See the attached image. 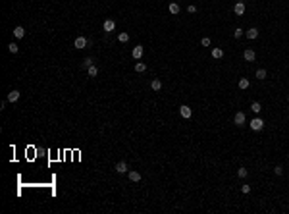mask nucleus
Returning <instances> with one entry per match:
<instances>
[{"mask_svg": "<svg viewBox=\"0 0 289 214\" xmlns=\"http://www.w3.org/2000/svg\"><path fill=\"white\" fill-rule=\"evenodd\" d=\"M170 14H179V6H177L176 2L170 4Z\"/></svg>", "mask_w": 289, "mask_h": 214, "instance_id": "22", "label": "nucleus"}, {"mask_svg": "<svg viewBox=\"0 0 289 214\" xmlns=\"http://www.w3.org/2000/svg\"><path fill=\"white\" fill-rule=\"evenodd\" d=\"M87 44H89V41L85 39V37H77V39H75V43H73V46H75V48H79V50H81V48H85Z\"/></svg>", "mask_w": 289, "mask_h": 214, "instance_id": "3", "label": "nucleus"}, {"mask_svg": "<svg viewBox=\"0 0 289 214\" xmlns=\"http://www.w3.org/2000/svg\"><path fill=\"white\" fill-rule=\"evenodd\" d=\"M8 50H10L12 54H15V52L19 50V46H18V44H15V43H10V44H8Z\"/></svg>", "mask_w": 289, "mask_h": 214, "instance_id": "23", "label": "nucleus"}, {"mask_svg": "<svg viewBox=\"0 0 289 214\" xmlns=\"http://www.w3.org/2000/svg\"><path fill=\"white\" fill-rule=\"evenodd\" d=\"M287 102H289V97H287Z\"/></svg>", "mask_w": 289, "mask_h": 214, "instance_id": "31", "label": "nucleus"}, {"mask_svg": "<svg viewBox=\"0 0 289 214\" xmlns=\"http://www.w3.org/2000/svg\"><path fill=\"white\" fill-rule=\"evenodd\" d=\"M233 12H235V15H243V14H245V2L239 0V2L233 6Z\"/></svg>", "mask_w": 289, "mask_h": 214, "instance_id": "2", "label": "nucleus"}, {"mask_svg": "<svg viewBox=\"0 0 289 214\" xmlns=\"http://www.w3.org/2000/svg\"><path fill=\"white\" fill-rule=\"evenodd\" d=\"M118 41H120V43H127V41H129V35L125 31H121L120 35H118Z\"/></svg>", "mask_w": 289, "mask_h": 214, "instance_id": "21", "label": "nucleus"}, {"mask_svg": "<svg viewBox=\"0 0 289 214\" xmlns=\"http://www.w3.org/2000/svg\"><path fill=\"white\" fill-rule=\"evenodd\" d=\"M14 35H15V39H23V37H25V29H23L21 25H18L14 29Z\"/></svg>", "mask_w": 289, "mask_h": 214, "instance_id": "11", "label": "nucleus"}, {"mask_svg": "<svg viewBox=\"0 0 289 214\" xmlns=\"http://www.w3.org/2000/svg\"><path fill=\"white\" fill-rule=\"evenodd\" d=\"M243 58H245L247 62H254V58H256L254 50H253V48H247V50H243Z\"/></svg>", "mask_w": 289, "mask_h": 214, "instance_id": "5", "label": "nucleus"}, {"mask_svg": "<svg viewBox=\"0 0 289 214\" xmlns=\"http://www.w3.org/2000/svg\"><path fill=\"white\" fill-rule=\"evenodd\" d=\"M131 56H133L135 60H139L141 56H143V46H135V48L131 50Z\"/></svg>", "mask_w": 289, "mask_h": 214, "instance_id": "10", "label": "nucleus"}, {"mask_svg": "<svg viewBox=\"0 0 289 214\" xmlns=\"http://www.w3.org/2000/svg\"><path fill=\"white\" fill-rule=\"evenodd\" d=\"M237 85H239V89H243V91H245V89H249V85H251V83H249V79H245V77H241Z\"/></svg>", "mask_w": 289, "mask_h": 214, "instance_id": "14", "label": "nucleus"}, {"mask_svg": "<svg viewBox=\"0 0 289 214\" xmlns=\"http://www.w3.org/2000/svg\"><path fill=\"white\" fill-rule=\"evenodd\" d=\"M179 114H181V118H185V120H187V118H191V114H193V112H191V108L187 104H181L179 106Z\"/></svg>", "mask_w": 289, "mask_h": 214, "instance_id": "8", "label": "nucleus"}, {"mask_svg": "<svg viewBox=\"0 0 289 214\" xmlns=\"http://www.w3.org/2000/svg\"><path fill=\"white\" fill-rule=\"evenodd\" d=\"M201 44H202V46H210V39H208V37H204V39L201 41Z\"/></svg>", "mask_w": 289, "mask_h": 214, "instance_id": "28", "label": "nucleus"}, {"mask_svg": "<svg viewBox=\"0 0 289 214\" xmlns=\"http://www.w3.org/2000/svg\"><path fill=\"white\" fill-rule=\"evenodd\" d=\"M241 191L245 193V195H247V193H251V185H243V187H241Z\"/></svg>", "mask_w": 289, "mask_h": 214, "instance_id": "29", "label": "nucleus"}, {"mask_svg": "<svg viewBox=\"0 0 289 214\" xmlns=\"http://www.w3.org/2000/svg\"><path fill=\"white\" fill-rule=\"evenodd\" d=\"M127 176H129V179H131L133 183L141 182V174H139V172H135V170H129V172H127Z\"/></svg>", "mask_w": 289, "mask_h": 214, "instance_id": "9", "label": "nucleus"}, {"mask_svg": "<svg viewBox=\"0 0 289 214\" xmlns=\"http://www.w3.org/2000/svg\"><path fill=\"white\" fill-rule=\"evenodd\" d=\"M187 12H189V14H195V12H197V6H193V4H191V6L187 8Z\"/></svg>", "mask_w": 289, "mask_h": 214, "instance_id": "30", "label": "nucleus"}, {"mask_svg": "<svg viewBox=\"0 0 289 214\" xmlns=\"http://www.w3.org/2000/svg\"><path fill=\"white\" fill-rule=\"evenodd\" d=\"M135 72H137V73H143V72H146V66L143 64V62H137V64H135Z\"/></svg>", "mask_w": 289, "mask_h": 214, "instance_id": "19", "label": "nucleus"}, {"mask_svg": "<svg viewBox=\"0 0 289 214\" xmlns=\"http://www.w3.org/2000/svg\"><path fill=\"white\" fill-rule=\"evenodd\" d=\"M222 56H224V50H222V48H212V58L220 60Z\"/></svg>", "mask_w": 289, "mask_h": 214, "instance_id": "15", "label": "nucleus"}, {"mask_svg": "<svg viewBox=\"0 0 289 214\" xmlns=\"http://www.w3.org/2000/svg\"><path fill=\"white\" fill-rule=\"evenodd\" d=\"M102 29L106 31V33H112L114 29H116V21H114V19H104V23H102Z\"/></svg>", "mask_w": 289, "mask_h": 214, "instance_id": "1", "label": "nucleus"}, {"mask_svg": "<svg viewBox=\"0 0 289 214\" xmlns=\"http://www.w3.org/2000/svg\"><path fill=\"white\" fill-rule=\"evenodd\" d=\"M241 35H243V29H241V27H237V29L233 31V37H235V39H241Z\"/></svg>", "mask_w": 289, "mask_h": 214, "instance_id": "26", "label": "nucleus"}, {"mask_svg": "<svg viewBox=\"0 0 289 214\" xmlns=\"http://www.w3.org/2000/svg\"><path fill=\"white\" fill-rule=\"evenodd\" d=\"M274 174H276V176H282V174H283V168H282V166H276V168H274Z\"/></svg>", "mask_w": 289, "mask_h": 214, "instance_id": "27", "label": "nucleus"}, {"mask_svg": "<svg viewBox=\"0 0 289 214\" xmlns=\"http://www.w3.org/2000/svg\"><path fill=\"white\" fill-rule=\"evenodd\" d=\"M266 75H268V72L264 68H258V69H256V77H258V79H266Z\"/></svg>", "mask_w": 289, "mask_h": 214, "instance_id": "18", "label": "nucleus"}, {"mask_svg": "<svg viewBox=\"0 0 289 214\" xmlns=\"http://www.w3.org/2000/svg\"><path fill=\"white\" fill-rule=\"evenodd\" d=\"M18 98H19V91H12V93H8V98H6V100L8 102H15Z\"/></svg>", "mask_w": 289, "mask_h": 214, "instance_id": "13", "label": "nucleus"}, {"mask_svg": "<svg viewBox=\"0 0 289 214\" xmlns=\"http://www.w3.org/2000/svg\"><path fill=\"white\" fill-rule=\"evenodd\" d=\"M116 172L118 174H127V162H124V160H120V162L116 164Z\"/></svg>", "mask_w": 289, "mask_h": 214, "instance_id": "6", "label": "nucleus"}, {"mask_svg": "<svg viewBox=\"0 0 289 214\" xmlns=\"http://www.w3.org/2000/svg\"><path fill=\"white\" fill-rule=\"evenodd\" d=\"M247 174H249V172H247V168H239V170H237V176H239V178H247Z\"/></svg>", "mask_w": 289, "mask_h": 214, "instance_id": "24", "label": "nucleus"}, {"mask_svg": "<svg viewBox=\"0 0 289 214\" xmlns=\"http://www.w3.org/2000/svg\"><path fill=\"white\" fill-rule=\"evenodd\" d=\"M150 89H152V91H160V89H162V81L160 79H152V81H150Z\"/></svg>", "mask_w": 289, "mask_h": 214, "instance_id": "12", "label": "nucleus"}, {"mask_svg": "<svg viewBox=\"0 0 289 214\" xmlns=\"http://www.w3.org/2000/svg\"><path fill=\"white\" fill-rule=\"evenodd\" d=\"M247 37H249V39H256V37H258V29H256V27H251V29L247 31Z\"/></svg>", "mask_w": 289, "mask_h": 214, "instance_id": "16", "label": "nucleus"}, {"mask_svg": "<svg viewBox=\"0 0 289 214\" xmlns=\"http://www.w3.org/2000/svg\"><path fill=\"white\" fill-rule=\"evenodd\" d=\"M245 120H247V118H245V112H237L233 116V123H235V125H243Z\"/></svg>", "mask_w": 289, "mask_h": 214, "instance_id": "4", "label": "nucleus"}, {"mask_svg": "<svg viewBox=\"0 0 289 214\" xmlns=\"http://www.w3.org/2000/svg\"><path fill=\"white\" fill-rule=\"evenodd\" d=\"M264 127V122L260 120V118H254L253 122H251V129H254V131H260Z\"/></svg>", "mask_w": 289, "mask_h": 214, "instance_id": "7", "label": "nucleus"}, {"mask_svg": "<svg viewBox=\"0 0 289 214\" xmlns=\"http://www.w3.org/2000/svg\"><path fill=\"white\" fill-rule=\"evenodd\" d=\"M87 72H89V75H91V77H96V75H99V68H96V66H89Z\"/></svg>", "mask_w": 289, "mask_h": 214, "instance_id": "17", "label": "nucleus"}, {"mask_svg": "<svg viewBox=\"0 0 289 214\" xmlns=\"http://www.w3.org/2000/svg\"><path fill=\"white\" fill-rule=\"evenodd\" d=\"M251 110H253L254 114H260V110H262V104H260V102H253V104H251Z\"/></svg>", "mask_w": 289, "mask_h": 214, "instance_id": "20", "label": "nucleus"}, {"mask_svg": "<svg viewBox=\"0 0 289 214\" xmlns=\"http://www.w3.org/2000/svg\"><path fill=\"white\" fill-rule=\"evenodd\" d=\"M93 62H95V60H93V58H89V56H87V58L83 60V68H89V66H93Z\"/></svg>", "mask_w": 289, "mask_h": 214, "instance_id": "25", "label": "nucleus"}]
</instances>
